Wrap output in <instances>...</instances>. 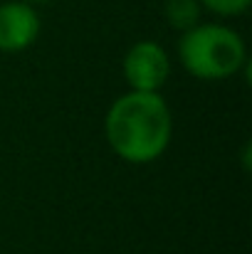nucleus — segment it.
Segmentation results:
<instances>
[{"mask_svg": "<svg viewBox=\"0 0 252 254\" xmlns=\"http://www.w3.org/2000/svg\"><path fill=\"white\" fill-rule=\"evenodd\" d=\"M200 12H203V7H200L198 0H166L164 2L166 22L178 32H185L193 25H198L200 22Z\"/></svg>", "mask_w": 252, "mask_h": 254, "instance_id": "5", "label": "nucleus"}, {"mask_svg": "<svg viewBox=\"0 0 252 254\" xmlns=\"http://www.w3.org/2000/svg\"><path fill=\"white\" fill-rule=\"evenodd\" d=\"M180 67L203 82H223L248 69V47L240 32L223 22H198L180 32Z\"/></svg>", "mask_w": 252, "mask_h": 254, "instance_id": "2", "label": "nucleus"}, {"mask_svg": "<svg viewBox=\"0 0 252 254\" xmlns=\"http://www.w3.org/2000/svg\"><path fill=\"white\" fill-rule=\"evenodd\" d=\"M124 79L134 91H161L170 77V57L166 47L154 40L134 42L121 62Z\"/></svg>", "mask_w": 252, "mask_h": 254, "instance_id": "3", "label": "nucleus"}, {"mask_svg": "<svg viewBox=\"0 0 252 254\" xmlns=\"http://www.w3.org/2000/svg\"><path fill=\"white\" fill-rule=\"evenodd\" d=\"M40 15L25 0H7L0 5V52L17 55L40 37Z\"/></svg>", "mask_w": 252, "mask_h": 254, "instance_id": "4", "label": "nucleus"}, {"mask_svg": "<svg viewBox=\"0 0 252 254\" xmlns=\"http://www.w3.org/2000/svg\"><path fill=\"white\" fill-rule=\"evenodd\" d=\"M25 2H30V5H42V2H52V0H25Z\"/></svg>", "mask_w": 252, "mask_h": 254, "instance_id": "7", "label": "nucleus"}, {"mask_svg": "<svg viewBox=\"0 0 252 254\" xmlns=\"http://www.w3.org/2000/svg\"><path fill=\"white\" fill-rule=\"evenodd\" d=\"M203 10L218 17H238L252 5V0H198Z\"/></svg>", "mask_w": 252, "mask_h": 254, "instance_id": "6", "label": "nucleus"}, {"mask_svg": "<svg viewBox=\"0 0 252 254\" xmlns=\"http://www.w3.org/2000/svg\"><path fill=\"white\" fill-rule=\"evenodd\" d=\"M109 148L126 163L146 166L159 161L173 138V114L159 91L129 89L104 116Z\"/></svg>", "mask_w": 252, "mask_h": 254, "instance_id": "1", "label": "nucleus"}]
</instances>
